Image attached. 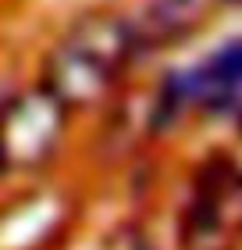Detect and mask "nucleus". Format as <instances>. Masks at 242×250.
Returning a JSON list of instances; mask_svg holds the SVG:
<instances>
[{
    "mask_svg": "<svg viewBox=\"0 0 242 250\" xmlns=\"http://www.w3.org/2000/svg\"><path fill=\"white\" fill-rule=\"evenodd\" d=\"M132 50H135V40L125 18L96 15L82 21L68 32L57 54L50 58L47 93L61 107L93 104L111 89L114 72Z\"/></svg>",
    "mask_w": 242,
    "mask_h": 250,
    "instance_id": "nucleus-1",
    "label": "nucleus"
},
{
    "mask_svg": "<svg viewBox=\"0 0 242 250\" xmlns=\"http://www.w3.org/2000/svg\"><path fill=\"white\" fill-rule=\"evenodd\" d=\"M61 129V104L43 93L21 97L0 122V161L7 165H32L50 154Z\"/></svg>",
    "mask_w": 242,
    "mask_h": 250,
    "instance_id": "nucleus-2",
    "label": "nucleus"
},
{
    "mask_svg": "<svg viewBox=\"0 0 242 250\" xmlns=\"http://www.w3.org/2000/svg\"><path fill=\"white\" fill-rule=\"evenodd\" d=\"M168 89L175 93V104H203L217 115L242 111V40L224 43L192 72L171 75Z\"/></svg>",
    "mask_w": 242,
    "mask_h": 250,
    "instance_id": "nucleus-3",
    "label": "nucleus"
},
{
    "mask_svg": "<svg viewBox=\"0 0 242 250\" xmlns=\"http://www.w3.org/2000/svg\"><path fill=\"white\" fill-rule=\"evenodd\" d=\"M203 7H206V0H146L135 11V18H129L135 50L164 47V43L192 32L196 21L203 18Z\"/></svg>",
    "mask_w": 242,
    "mask_h": 250,
    "instance_id": "nucleus-4",
    "label": "nucleus"
},
{
    "mask_svg": "<svg viewBox=\"0 0 242 250\" xmlns=\"http://www.w3.org/2000/svg\"><path fill=\"white\" fill-rule=\"evenodd\" d=\"M228 4H242V0H228Z\"/></svg>",
    "mask_w": 242,
    "mask_h": 250,
    "instance_id": "nucleus-5",
    "label": "nucleus"
}]
</instances>
